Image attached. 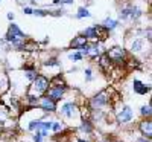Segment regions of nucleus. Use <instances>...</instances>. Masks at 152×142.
Listing matches in <instances>:
<instances>
[{
    "label": "nucleus",
    "mask_w": 152,
    "mask_h": 142,
    "mask_svg": "<svg viewBox=\"0 0 152 142\" xmlns=\"http://www.w3.org/2000/svg\"><path fill=\"white\" fill-rule=\"evenodd\" d=\"M47 89H49V80L43 75H37V78L34 80V92L37 95H43Z\"/></svg>",
    "instance_id": "obj_1"
},
{
    "label": "nucleus",
    "mask_w": 152,
    "mask_h": 142,
    "mask_svg": "<svg viewBox=\"0 0 152 142\" xmlns=\"http://www.w3.org/2000/svg\"><path fill=\"white\" fill-rule=\"evenodd\" d=\"M24 38H26V35L21 32V29L17 26V24L12 23L9 26L8 34H6V40L8 41H14V40H24Z\"/></svg>",
    "instance_id": "obj_2"
},
{
    "label": "nucleus",
    "mask_w": 152,
    "mask_h": 142,
    "mask_svg": "<svg viewBox=\"0 0 152 142\" xmlns=\"http://www.w3.org/2000/svg\"><path fill=\"white\" fill-rule=\"evenodd\" d=\"M143 14V12L140 11V9H137V8H134V6H128V8H123L122 9V12H120V18H138Z\"/></svg>",
    "instance_id": "obj_3"
},
{
    "label": "nucleus",
    "mask_w": 152,
    "mask_h": 142,
    "mask_svg": "<svg viewBox=\"0 0 152 142\" xmlns=\"http://www.w3.org/2000/svg\"><path fill=\"white\" fill-rule=\"evenodd\" d=\"M107 55L114 63H122L123 58H125V50L122 47H113V49H110L108 52H107Z\"/></svg>",
    "instance_id": "obj_4"
},
{
    "label": "nucleus",
    "mask_w": 152,
    "mask_h": 142,
    "mask_svg": "<svg viewBox=\"0 0 152 142\" xmlns=\"http://www.w3.org/2000/svg\"><path fill=\"white\" fill-rule=\"evenodd\" d=\"M104 29L102 24H96V26H90L84 31V37L85 38H91V40H97L100 38V31Z\"/></svg>",
    "instance_id": "obj_5"
},
{
    "label": "nucleus",
    "mask_w": 152,
    "mask_h": 142,
    "mask_svg": "<svg viewBox=\"0 0 152 142\" xmlns=\"http://www.w3.org/2000/svg\"><path fill=\"white\" fill-rule=\"evenodd\" d=\"M107 102H108L107 93H105V92H100L99 95H96L94 98H91V107L96 110V109H100L102 106H105Z\"/></svg>",
    "instance_id": "obj_6"
},
{
    "label": "nucleus",
    "mask_w": 152,
    "mask_h": 142,
    "mask_svg": "<svg viewBox=\"0 0 152 142\" xmlns=\"http://www.w3.org/2000/svg\"><path fill=\"white\" fill-rule=\"evenodd\" d=\"M132 116H134V113H132L131 107H123L117 115V119H119L120 124H126V122H129L132 119Z\"/></svg>",
    "instance_id": "obj_7"
},
{
    "label": "nucleus",
    "mask_w": 152,
    "mask_h": 142,
    "mask_svg": "<svg viewBox=\"0 0 152 142\" xmlns=\"http://www.w3.org/2000/svg\"><path fill=\"white\" fill-rule=\"evenodd\" d=\"M62 95H64V86H53L49 90V98L53 99L55 102L59 101L62 98Z\"/></svg>",
    "instance_id": "obj_8"
},
{
    "label": "nucleus",
    "mask_w": 152,
    "mask_h": 142,
    "mask_svg": "<svg viewBox=\"0 0 152 142\" xmlns=\"http://www.w3.org/2000/svg\"><path fill=\"white\" fill-rule=\"evenodd\" d=\"M41 109L46 112H55L56 110V104L53 99H50L49 96H43L41 98Z\"/></svg>",
    "instance_id": "obj_9"
},
{
    "label": "nucleus",
    "mask_w": 152,
    "mask_h": 142,
    "mask_svg": "<svg viewBox=\"0 0 152 142\" xmlns=\"http://www.w3.org/2000/svg\"><path fill=\"white\" fill-rule=\"evenodd\" d=\"M132 87H134V92H135V93H138V95H146V93L149 92V90H151V87H149V86L143 84L142 81H138V80H134Z\"/></svg>",
    "instance_id": "obj_10"
},
{
    "label": "nucleus",
    "mask_w": 152,
    "mask_h": 142,
    "mask_svg": "<svg viewBox=\"0 0 152 142\" xmlns=\"http://www.w3.org/2000/svg\"><path fill=\"white\" fill-rule=\"evenodd\" d=\"M140 130L145 135V138L149 139L152 136V122H151V119H145L143 122H140Z\"/></svg>",
    "instance_id": "obj_11"
},
{
    "label": "nucleus",
    "mask_w": 152,
    "mask_h": 142,
    "mask_svg": "<svg viewBox=\"0 0 152 142\" xmlns=\"http://www.w3.org/2000/svg\"><path fill=\"white\" fill-rule=\"evenodd\" d=\"M75 112H76V106L73 104V102H66V104L61 107V113L64 116H67V118H72V116L75 115Z\"/></svg>",
    "instance_id": "obj_12"
},
{
    "label": "nucleus",
    "mask_w": 152,
    "mask_h": 142,
    "mask_svg": "<svg viewBox=\"0 0 152 142\" xmlns=\"http://www.w3.org/2000/svg\"><path fill=\"white\" fill-rule=\"evenodd\" d=\"M85 43H87V38H85L84 35H78V37H75L73 40H72L70 47H72V49H78V50H79Z\"/></svg>",
    "instance_id": "obj_13"
},
{
    "label": "nucleus",
    "mask_w": 152,
    "mask_h": 142,
    "mask_svg": "<svg viewBox=\"0 0 152 142\" xmlns=\"http://www.w3.org/2000/svg\"><path fill=\"white\" fill-rule=\"evenodd\" d=\"M111 60H110V57L107 55V54H104V55H100V58H99V64H100V67H102V69H110L111 67Z\"/></svg>",
    "instance_id": "obj_14"
},
{
    "label": "nucleus",
    "mask_w": 152,
    "mask_h": 142,
    "mask_svg": "<svg viewBox=\"0 0 152 142\" xmlns=\"http://www.w3.org/2000/svg\"><path fill=\"white\" fill-rule=\"evenodd\" d=\"M117 21L116 20H111V18H107V20H104V23H102V26L105 28V29H114V28H117Z\"/></svg>",
    "instance_id": "obj_15"
},
{
    "label": "nucleus",
    "mask_w": 152,
    "mask_h": 142,
    "mask_svg": "<svg viewBox=\"0 0 152 142\" xmlns=\"http://www.w3.org/2000/svg\"><path fill=\"white\" fill-rule=\"evenodd\" d=\"M90 11H88L87 8H79L78 9V14H76V17L78 18H84V17H90Z\"/></svg>",
    "instance_id": "obj_16"
},
{
    "label": "nucleus",
    "mask_w": 152,
    "mask_h": 142,
    "mask_svg": "<svg viewBox=\"0 0 152 142\" xmlns=\"http://www.w3.org/2000/svg\"><path fill=\"white\" fill-rule=\"evenodd\" d=\"M81 130L85 132V133L88 135V133H91V132H93V127H91V124L88 122V121H84V122L81 124Z\"/></svg>",
    "instance_id": "obj_17"
},
{
    "label": "nucleus",
    "mask_w": 152,
    "mask_h": 142,
    "mask_svg": "<svg viewBox=\"0 0 152 142\" xmlns=\"http://www.w3.org/2000/svg\"><path fill=\"white\" fill-rule=\"evenodd\" d=\"M142 47H143V40H135V41H132V44H131V49L134 50V52L140 50Z\"/></svg>",
    "instance_id": "obj_18"
},
{
    "label": "nucleus",
    "mask_w": 152,
    "mask_h": 142,
    "mask_svg": "<svg viewBox=\"0 0 152 142\" xmlns=\"http://www.w3.org/2000/svg\"><path fill=\"white\" fill-rule=\"evenodd\" d=\"M40 127H41V121H38V119L31 121V124L28 125L29 130H40Z\"/></svg>",
    "instance_id": "obj_19"
},
{
    "label": "nucleus",
    "mask_w": 152,
    "mask_h": 142,
    "mask_svg": "<svg viewBox=\"0 0 152 142\" xmlns=\"http://www.w3.org/2000/svg\"><path fill=\"white\" fill-rule=\"evenodd\" d=\"M32 14L43 17V16H49V14H50V11H47V9H34V12H32Z\"/></svg>",
    "instance_id": "obj_20"
},
{
    "label": "nucleus",
    "mask_w": 152,
    "mask_h": 142,
    "mask_svg": "<svg viewBox=\"0 0 152 142\" xmlns=\"http://www.w3.org/2000/svg\"><path fill=\"white\" fill-rule=\"evenodd\" d=\"M82 57H84V55H82L81 52H75V54H70V55H69V58H70L72 61H81Z\"/></svg>",
    "instance_id": "obj_21"
},
{
    "label": "nucleus",
    "mask_w": 152,
    "mask_h": 142,
    "mask_svg": "<svg viewBox=\"0 0 152 142\" xmlns=\"http://www.w3.org/2000/svg\"><path fill=\"white\" fill-rule=\"evenodd\" d=\"M38 101H40V98H37L35 95H28V102L31 106H37Z\"/></svg>",
    "instance_id": "obj_22"
},
{
    "label": "nucleus",
    "mask_w": 152,
    "mask_h": 142,
    "mask_svg": "<svg viewBox=\"0 0 152 142\" xmlns=\"http://www.w3.org/2000/svg\"><path fill=\"white\" fill-rule=\"evenodd\" d=\"M26 78H28L29 81H34V80L37 78V72H35L34 69H29V70L26 72Z\"/></svg>",
    "instance_id": "obj_23"
},
{
    "label": "nucleus",
    "mask_w": 152,
    "mask_h": 142,
    "mask_svg": "<svg viewBox=\"0 0 152 142\" xmlns=\"http://www.w3.org/2000/svg\"><path fill=\"white\" fill-rule=\"evenodd\" d=\"M151 104H146V106H143L142 107V115L143 116H148V118H149V116H151Z\"/></svg>",
    "instance_id": "obj_24"
},
{
    "label": "nucleus",
    "mask_w": 152,
    "mask_h": 142,
    "mask_svg": "<svg viewBox=\"0 0 152 142\" xmlns=\"http://www.w3.org/2000/svg\"><path fill=\"white\" fill-rule=\"evenodd\" d=\"M50 128H52L53 132H59L61 130V124L59 122H52V127H50Z\"/></svg>",
    "instance_id": "obj_25"
},
{
    "label": "nucleus",
    "mask_w": 152,
    "mask_h": 142,
    "mask_svg": "<svg viewBox=\"0 0 152 142\" xmlns=\"http://www.w3.org/2000/svg\"><path fill=\"white\" fill-rule=\"evenodd\" d=\"M44 64H46V66H58V61H56V60H49V61H46Z\"/></svg>",
    "instance_id": "obj_26"
},
{
    "label": "nucleus",
    "mask_w": 152,
    "mask_h": 142,
    "mask_svg": "<svg viewBox=\"0 0 152 142\" xmlns=\"http://www.w3.org/2000/svg\"><path fill=\"white\" fill-rule=\"evenodd\" d=\"M58 3H61V5H72V3H75V0H58Z\"/></svg>",
    "instance_id": "obj_27"
},
{
    "label": "nucleus",
    "mask_w": 152,
    "mask_h": 142,
    "mask_svg": "<svg viewBox=\"0 0 152 142\" xmlns=\"http://www.w3.org/2000/svg\"><path fill=\"white\" fill-rule=\"evenodd\" d=\"M85 80H87V81L91 80V69H87V70H85Z\"/></svg>",
    "instance_id": "obj_28"
},
{
    "label": "nucleus",
    "mask_w": 152,
    "mask_h": 142,
    "mask_svg": "<svg viewBox=\"0 0 152 142\" xmlns=\"http://www.w3.org/2000/svg\"><path fill=\"white\" fill-rule=\"evenodd\" d=\"M34 139H35V142H41V135L37 132V133L34 135Z\"/></svg>",
    "instance_id": "obj_29"
},
{
    "label": "nucleus",
    "mask_w": 152,
    "mask_h": 142,
    "mask_svg": "<svg viewBox=\"0 0 152 142\" xmlns=\"http://www.w3.org/2000/svg\"><path fill=\"white\" fill-rule=\"evenodd\" d=\"M23 12H24V14H28V16H29V14H32V12H34V9H32V8H28V6H26V8L23 9Z\"/></svg>",
    "instance_id": "obj_30"
},
{
    "label": "nucleus",
    "mask_w": 152,
    "mask_h": 142,
    "mask_svg": "<svg viewBox=\"0 0 152 142\" xmlns=\"http://www.w3.org/2000/svg\"><path fill=\"white\" fill-rule=\"evenodd\" d=\"M135 142H151L149 139H146V138H142V139H137Z\"/></svg>",
    "instance_id": "obj_31"
},
{
    "label": "nucleus",
    "mask_w": 152,
    "mask_h": 142,
    "mask_svg": "<svg viewBox=\"0 0 152 142\" xmlns=\"http://www.w3.org/2000/svg\"><path fill=\"white\" fill-rule=\"evenodd\" d=\"M8 18H9V20H14V14H12V12H9V14H8Z\"/></svg>",
    "instance_id": "obj_32"
},
{
    "label": "nucleus",
    "mask_w": 152,
    "mask_h": 142,
    "mask_svg": "<svg viewBox=\"0 0 152 142\" xmlns=\"http://www.w3.org/2000/svg\"><path fill=\"white\" fill-rule=\"evenodd\" d=\"M78 142H88V141H78Z\"/></svg>",
    "instance_id": "obj_33"
},
{
    "label": "nucleus",
    "mask_w": 152,
    "mask_h": 142,
    "mask_svg": "<svg viewBox=\"0 0 152 142\" xmlns=\"http://www.w3.org/2000/svg\"><path fill=\"white\" fill-rule=\"evenodd\" d=\"M0 2H2V0H0Z\"/></svg>",
    "instance_id": "obj_34"
}]
</instances>
